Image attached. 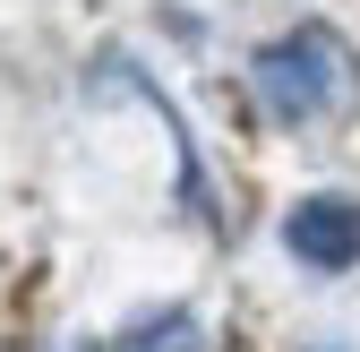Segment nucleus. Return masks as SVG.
<instances>
[{
  "mask_svg": "<svg viewBox=\"0 0 360 352\" xmlns=\"http://www.w3.org/2000/svg\"><path fill=\"white\" fill-rule=\"evenodd\" d=\"M257 77V95L266 112H275L283 129H309V120H326L343 95H352V61H343V43L326 26H300V34H275L266 52L249 61Z\"/></svg>",
  "mask_w": 360,
  "mask_h": 352,
  "instance_id": "1",
  "label": "nucleus"
},
{
  "mask_svg": "<svg viewBox=\"0 0 360 352\" xmlns=\"http://www.w3.org/2000/svg\"><path fill=\"white\" fill-rule=\"evenodd\" d=\"M283 249L300 258V267H326V275H343L352 258H360V206H352V198H335V189L300 198V206L283 215Z\"/></svg>",
  "mask_w": 360,
  "mask_h": 352,
  "instance_id": "2",
  "label": "nucleus"
},
{
  "mask_svg": "<svg viewBox=\"0 0 360 352\" xmlns=\"http://www.w3.org/2000/svg\"><path fill=\"white\" fill-rule=\"evenodd\" d=\"M95 352H198V318H189V310H146L138 327H120V335L95 344Z\"/></svg>",
  "mask_w": 360,
  "mask_h": 352,
  "instance_id": "3",
  "label": "nucleus"
}]
</instances>
